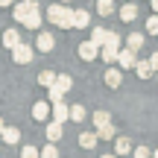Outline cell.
Masks as SVG:
<instances>
[{
    "label": "cell",
    "mask_w": 158,
    "mask_h": 158,
    "mask_svg": "<svg viewBox=\"0 0 158 158\" xmlns=\"http://www.w3.org/2000/svg\"><path fill=\"white\" fill-rule=\"evenodd\" d=\"M35 6H38L35 0H23V3H18V6H15V12H12V15H15V21L21 23V27H23V21L29 18V12H32Z\"/></svg>",
    "instance_id": "3957f363"
},
{
    "label": "cell",
    "mask_w": 158,
    "mask_h": 158,
    "mask_svg": "<svg viewBox=\"0 0 158 158\" xmlns=\"http://www.w3.org/2000/svg\"><path fill=\"white\" fill-rule=\"evenodd\" d=\"M0 38H3V47H6V50H15V47L21 44V35H18V29H6Z\"/></svg>",
    "instance_id": "ba28073f"
},
{
    "label": "cell",
    "mask_w": 158,
    "mask_h": 158,
    "mask_svg": "<svg viewBox=\"0 0 158 158\" xmlns=\"http://www.w3.org/2000/svg\"><path fill=\"white\" fill-rule=\"evenodd\" d=\"M152 158H158V149H155V152H152Z\"/></svg>",
    "instance_id": "74e56055"
},
{
    "label": "cell",
    "mask_w": 158,
    "mask_h": 158,
    "mask_svg": "<svg viewBox=\"0 0 158 158\" xmlns=\"http://www.w3.org/2000/svg\"><path fill=\"white\" fill-rule=\"evenodd\" d=\"M106 32H108V29H102V27H94V32H91V41L102 47V41H106Z\"/></svg>",
    "instance_id": "83f0119b"
},
{
    "label": "cell",
    "mask_w": 158,
    "mask_h": 158,
    "mask_svg": "<svg viewBox=\"0 0 158 158\" xmlns=\"http://www.w3.org/2000/svg\"><path fill=\"white\" fill-rule=\"evenodd\" d=\"M135 18H138V6L135 3H123L120 6V21L129 23V21H135Z\"/></svg>",
    "instance_id": "7c38bea8"
},
{
    "label": "cell",
    "mask_w": 158,
    "mask_h": 158,
    "mask_svg": "<svg viewBox=\"0 0 158 158\" xmlns=\"http://www.w3.org/2000/svg\"><path fill=\"white\" fill-rule=\"evenodd\" d=\"M73 15H76V9H68V6H56V3L47 9V21H50V23H56L59 29H73Z\"/></svg>",
    "instance_id": "6da1fadb"
},
{
    "label": "cell",
    "mask_w": 158,
    "mask_h": 158,
    "mask_svg": "<svg viewBox=\"0 0 158 158\" xmlns=\"http://www.w3.org/2000/svg\"><path fill=\"white\" fill-rule=\"evenodd\" d=\"M100 53H102V62L106 64L117 62V47H100Z\"/></svg>",
    "instance_id": "7402d4cb"
},
{
    "label": "cell",
    "mask_w": 158,
    "mask_h": 158,
    "mask_svg": "<svg viewBox=\"0 0 158 158\" xmlns=\"http://www.w3.org/2000/svg\"><path fill=\"white\" fill-rule=\"evenodd\" d=\"M53 85H56V88L62 91V94H68V91H70V85H73V79H70L68 73H59V76H56V82H53Z\"/></svg>",
    "instance_id": "44dd1931"
},
{
    "label": "cell",
    "mask_w": 158,
    "mask_h": 158,
    "mask_svg": "<svg viewBox=\"0 0 158 158\" xmlns=\"http://www.w3.org/2000/svg\"><path fill=\"white\" fill-rule=\"evenodd\" d=\"M143 41H147V38H143V32H132L129 38H126V47L138 53V50H141V47H143Z\"/></svg>",
    "instance_id": "d6986e66"
},
{
    "label": "cell",
    "mask_w": 158,
    "mask_h": 158,
    "mask_svg": "<svg viewBox=\"0 0 158 158\" xmlns=\"http://www.w3.org/2000/svg\"><path fill=\"white\" fill-rule=\"evenodd\" d=\"M149 64H152V70H158V53H152V56H149Z\"/></svg>",
    "instance_id": "836d02e7"
},
{
    "label": "cell",
    "mask_w": 158,
    "mask_h": 158,
    "mask_svg": "<svg viewBox=\"0 0 158 158\" xmlns=\"http://www.w3.org/2000/svg\"><path fill=\"white\" fill-rule=\"evenodd\" d=\"M62 3H68V0H62Z\"/></svg>",
    "instance_id": "ab89813d"
},
{
    "label": "cell",
    "mask_w": 158,
    "mask_h": 158,
    "mask_svg": "<svg viewBox=\"0 0 158 158\" xmlns=\"http://www.w3.org/2000/svg\"><path fill=\"white\" fill-rule=\"evenodd\" d=\"M135 73H138V79H149V76H152V64H149V59H147V62L138 59V62H135Z\"/></svg>",
    "instance_id": "30bf717a"
},
{
    "label": "cell",
    "mask_w": 158,
    "mask_h": 158,
    "mask_svg": "<svg viewBox=\"0 0 158 158\" xmlns=\"http://www.w3.org/2000/svg\"><path fill=\"white\" fill-rule=\"evenodd\" d=\"M100 56V44H94V41H79V59L82 62H94V59Z\"/></svg>",
    "instance_id": "7a4b0ae2"
},
{
    "label": "cell",
    "mask_w": 158,
    "mask_h": 158,
    "mask_svg": "<svg viewBox=\"0 0 158 158\" xmlns=\"http://www.w3.org/2000/svg\"><path fill=\"white\" fill-rule=\"evenodd\" d=\"M97 12H100L102 18L111 15V12H114V0H97Z\"/></svg>",
    "instance_id": "603a6c76"
},
{
    "label": "cell",
    "mask_w": 158,
    "mask_h": 158,
    "mask_svg": "<svg viewBox=\"0 0 158 158\" xmlns=\"http://www.w3.org/2000/svg\"><path fill=\"white\" fill-rule=\"evenodd\" d=\"M47 100H50V102H59V100H64V94L56 88V85H50V88H47Z\"/></svg>",
    "instance_id": "f1b7e54d"
},
{
    "label": "cell",
    "mask_w": 158,
    "mask_h": 158,
    "mask_svg": "<svg viewBox=\"0 0 158 158\" xmlns=\"http://www.w3.org/2000/svg\"><path fill=\"white\" fill-rule=\"evenodd\" d=\"M12 3V0H0V9H6V6H9Z\"/></svg>",
    "instance_id": "e575fe53"
},
{
    "label": "cell",
    "mask_w": 158,
    "mask_h": 158,
    "mask_svg": "<svg viewBox=\"0 0 158 158\" xmlns=\"http://www.w3.org/2000/svg\"><path fill=\"white\" fill-rule=\"evenodd\" d=\"M50 108H53V102H35L32 106V120H47L50 117Z\"/></svg>",
    "instance_id": "9c48e42d"
},
{
    "label": "cell",
    "mask_w": 158,
    "mask_h": 158,
    "mask_svg": "<svg viewBox=\"0 0 158 158\" xmlns=\"http://www.w3.org/2000/svg\"><path fill=\"white\" fill-rule=\"evenodd\" d=\"M120 44H123V41H120V35H117V32H106V41H102V47H117V50H120Z\"/></svg>",
    "instance_id": "cb8c5ba5"
},
{
    "label": "cell",
    "mask_w": 158,
    "mask_h": 158,
    "mask_svg": "<svg viewBox=\"0 0 158 158\" xmlns=\"http://www.w3.org/2000/svg\"><path fill=\"white\" fill-rule=\"evenodd\" d=\"M85 117H88V111H85L82 106H70V120H76V123H82Z\"/></svg>",
    "instance_id": "484cf974"
},
{
    "label": "cell",
    "mask_w": 158,
    "mask_h": 158,
    "mask_svg": "<svg viewBox=\"0 0 158 158\" xmlns=\"http://www.w3.org/2000/svg\"><path fill=\"white\" fill-rule=\"evenodd\" d=\"M0 132H3V120H0Z\"/></svg>",
    "instance_id": "f35d334b"
},
{
    "label": "cell",
    "mask_w": 158,
    "mask_h": 158,
    "mask_svg": "<svg viewBox=\"0 0 158 158\" xmlns=\"http://www.w3.org/2000/svg\"><path fill=\"white\" fill-rule=\"evenodd\" d=\"M135 158H152V155H149L147 147H138V149H135Z\"/></svg>",
    "instance_id": "d6a6232c"
},
{
    "label": "cell",
    "mask_w": 158,
    "mask_h": 158,
    "mask_svg": "<svg viewBox=\"0 0 158 158\" xmlns=\"http://www.w3.org/2000/svg\"><path fill=\"white\" fill-rule=\"evenodd\" d=\"M135 62H138V53L135 50H129V47H126V50H117V64L120 68H135Z\"/></svg>",
    "instance_id": "8992f818"
},
{
    "label": "cell",
    "mask_w": 158,
    "mask_h": 158,
    "mask_svg": "<svg viewBox=\"0 0 158 158\" xmlns=\"http://www.w3.org/2000/svg\"><path fill=\"white\" fill-rule=\"evenodd\" d=\"M149 3H152V9H155V12H158V0H149Z\"/></svg>",
    "instance_id": "8d00e7d4"
},
{
    "label": "cell",
    "mask_w": 158,
    "mask_h": 158,
    "mask_svg": "<svg viewBox=\"0 0 158 158\" xmlns=\"http://www.w3.org/2000/svg\"><path fill=\"white\" fill-rule=\"evenodd\" d=\"M23 27H27V29H38L41 27V6H35V9L29 12V18L23 21Z\"/></svg>",
    "instance_id": "9a60e30c"
},
{
    "label": "cell",
    "mask_w": 158,
    "mask_h": 158,
    "mask_svg": "<svg viewBox=\"0 0 158 158\" xmlns=\"http://www.w3.org/2000/svg\"><path fill=\"white\" fill-rule=\"evenodd\" d=\"M59 138H62V123H59V120L47 123V141H50V143H56Z\"/></svg>",
    "instance_id": "e0dca14e"
},
{
    "label": "cell",
    "mask_w": 158,
    "mask_h": 158,
    "mask_svg": "<svg viewBox=\"0 0 158 158\" xmlns=\"http://www.w3.org/2000/svg\"><path fill=\"white\" fill-rule=\"evenodd\" d=\"M102 158H117V152H106V155H102Z\"/></svg>",
    "instance_id": "d590c367"
},
{
    "label": "cell",
    "mask_w": 158,
    "mask_h": 158,
    "mask_svg": "<svg viewBox=\"0 0 158 158\" xmlns=\"http://www.w3.org/2000/svg\"><path fill=\"white\" fill-rule=\"evenodd\" d=\"M97 138H102V141H114V138H117V129H114L111 123H106V126L97 129Z\"/></svg>",
    "instance_id": "ffe728a7"
},
{
    "label": "cell",
    "mask_w": 158,
    "mask_h": 158,
    "mask_svg": "<svg viewBox=\"0 0 158 158\" xmlns=\"http://www.w3.org/2000/svg\"><path fill=\"white\" fill-rule=\"evenodd\" d=\"M147 32H149V35H158V12L147 21Z\"/></svg>",
    "instance_id": "f546056e"
},
{
    "label": "cell",
    "mask_w": 158,
    "mask_h": 158,
    "mask_svg": "<svg viewBox=\"0 0 158 158\" xmlns=\"http://www.w3.org/2000/svg\"><path fill=\"white\" fill-rule=\"evenodd\" d=\"M12 59H15L18 64H27V62H32V47L21 41V44H18L15 50H12Z\"/></svg>",
    "instance_id": "277c9868"
},
{
    "label": "cell",
    "mask_w": 158,
    "mask_h": 158,
    "mask_svg": "<svg viewBox=\"0 0 158 158\" xmlns=\"http://www.w3.org/2000/svg\"><path fill=\"white\" fill-rule=\"evenodd\" d=\"M38 82L44 85V88H50V85L56 82V73H53V70H41V73H38Z\"/></svg>",
    "instance_id": "d4e9b609"
},
{
    "label": "cell",
    "mask_w": 158,
    "mask_h": 158,
    "mask_svg": "<svg viewBox=\"0 0 158 158\" xmlns=\"http://www.w3.org/2000/svg\"><path fill=\"white\" fill-rule=\"evenodd\" d=\"M53 44H56V41H53V35H50V32H41V35H38V41H35V47H38L41 53H50V50H53Z\"/></svg>",
    "instance_id": "5bb4252c"
},
{
    "label": "cell",
    "mask_w": 158,
    "mask_h": 158,
    "mask_svg": "<svg viewBox=\"0 0 158 158\" xmlns=\"http://www.w3.org/2000/svg\"><path fill=\"white\" fill-rule=\"evenodd\" d=\"M120 82H123V73H120V68H108V70H106V85H108V88H117Z\"/></svg>",
    "instance_id": "8fae6325"
},
{
    "label": "cell",
    "mask_w": 158,
    "mask_h": 158,
    "mask_svg": "<svg viewBox=\"0 0 158 158\" xmlns=\"http://www.w3.org/2000/svg\"><path fill=\"white\" fill-rule=\"evenodd\" d=\"M97 141H100L97 132H82V135H79V147H82V149H94Z\"/></svg>",
    "instance_id": "4fadbf2b"
},
{
    "label": "cell",
    "mask_w": 158,
    "mask_h": 158,
    "mask_svg": "<svg viewBox=\"0 0 158 158\" xmlns=\"http://www.w3.org/2000/svg\"><path fill=\"white\" fill-rule=\"evenodd\" d=\"M0 138H3V143H9V147H15V143L21 141V129H15V126H3V132H0Z\"/></svg>",
    "instance_id": "52a82bcc"
},
{
    "label": "cell",
    "mask_w": 158,
    "mask_h": 158,
    "mask_svg": "<svg viewBox=\"0 0 158 158\" xmlns=\"http://www.w3.org/2000/svg\"><path fill=\"white\" fill-rule=\"evenodd\" d=\"M21 158H41V152H38L35 147H23V149H21Z\"/></svg>",
    "instance_id": "1f68e13d"
},
{
    "label": "cell",
    "mask_w": 158,
    "mask_h": 158,
    "mask_svg": "<svg viewBox=\"0 0 158 158\" xmlns=\"http://www.w3.org/2000/svg\"><path fill=\"white\" fill-rule=\"evenodd\" d=\"M50 117H53V120H59V123L70 120V106H64V100L53 102V108H50Z\"/></svg>",
    "instance_id": "5b68a950"
},
{
    "label": "cell",
    "mask_w": 158,
    "mask_h": 158,
    "mask_svg": "<svg viewBox=\"0 0 158 158\" xmlns=\"http://www.w3.org/2000/svg\"><path fill=\"white\" fill-rule=\"evenodd\" d=\"M41 158H59V149H56V143H50V147H44V149H41Z\"/></svg>",
    "instance_id": "4dcf8cb0"
},
{
    "label": "cell",
    "mask_w": 158,
    "mask_h": 158,
    "mask_svg": "<svg viewBox=\"0 0 158 158\" xmlns=\"http://www.w3.org/2000/svg\"><path fill=\"white\" fill-rule=\"evenodd\" d=\"M106 123H111V114H108V111H97L94 114V126L100 129V126H106Z\"/></svg>",
    "instance_id": "4316f807"
},
{
    "label": "cell",
    "mask_w": 158,
    "mask_h": 158,
    "mask_svg": "<svg viewBox=\"0 0 158 158\" xmlns=\"http://www.w3.org/2000/svg\"><path fill=\"white\" fill-rule=\"evenodd\" d=\"M88 23H91V12H88V9H76V15H73V27L85 29Z\"/></svg>",
    "instance_id": "2e32d148"
},
{
    "label": "cell",
    "mask_w": 158,
    "mask_h": 158,
    "mask_svg": "<svg viewBox=\"0 0 158 158\" xmlns=\"http://www.w3.org/2000/svg\"><path fill=\"white\" fill-rule=\"evenodd\" d=\"M114 152L117 155H129L132 152V141L129 138H114Z\"/></svg>",
    "instance_id": "ac0fdd59"
}]
</instances>
